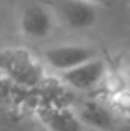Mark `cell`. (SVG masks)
Segmentation results:
<instances>
[{
  "label": "cell",
  "mask_w": 130,
  "mask_h": 131,
  "mask_svg": "<svg viewBox=\"0 0 130 131\" xmlns=\"http://www.w3.org/2000/svg\"><path fill=\"white\" fill-rule=\"evenodd\" d=\"M0 72L8 76V79L25 87L38 85L43 78L41 67L37 60L22 49L0 50Z\"/></svg>",
  "instance_id": "1"
},
{
  "label": "cell",
  "mask_w": 130,
  "mask_h": 131,
  "mask_svg": "<svg viewBox=\"0 0 130 131\" xmlns=\"http://www.w3.org/2000/svg\"><path fill=\"white\" fill-rule=\"evenodd\" d=\"M97 50L87 44L78 43H63L52 47H48L43 52V60L52 70L58 75L69 72L78 66L84 64L90 60H95Z\"/></svg>",
  "instance_id": "2"
},
{
  "label": "cell",
  "mask_w": 130,
  "mask_h": 131,
  "mask_svg": "<svg viewBox=\"0 0 130 131\" xmlns=\"http://www.w3.org/2000/svg\"><path fill=\"white\" fill-rule=\"evenodd\" d=\"M109 75V66L107 63L97 57L95 60H90L84 64L78 66L69 72H64L60 76V79L67 87L77 92H92L98 89Z\"/></svg>",
  "instance_id": "3"
},
{
  "label": "cell",
  "mask_w": 130,
  "mask_h": 131,
  "mask_svg": "<svg viewBox=\"0 0 130 131\" xmlns=\"http://www.w3.org/2000/svg\"><path fill=\"white\" fill-rule=\"evenodd\" d=\"M55 15L41 3H28L18 15V29L31 40H43L54 32Z\"/></svg>",
  "instance_id": "4"
},
{
  "label": "cell",
  "mask_w": 130,
  "mask_h": 131,
  "mask_svg": "<svg viewBox=\"0 0 130 131\" xmlns=\"http://www.w3.org/2000/svg\"><path fill=\"white\" fill-rule=\"evenodd\" d=\"M60 17L70 29L84 31L98 21V6L86 0H61Z\"/></svg>",
  "instance_id": "5"
},
{
  "label": "cell",
  "mask_w": 130,
  "mask_h": 131,
  "mask_svg": "<svg viewBox=\"0 0 130 131\" xmlns=\"http://www.w3.org/2000/svg\"><path fill=\"white\" fill-rule=\"evenodd\" d=\"M40 122L48 131H84L73 108L61 105H43L37 110Z\"/></svg>",
  "instance_id": "6"
},
{
  "label": "cell",
  "mask_w": 130,
  "mask_h": 131,
  "mask_svg": "<svg viewBox=\"0 0 130 131\" xmlns=\"http://www.w3.org/2000/svg\"><path fill=\"white\" fill-rule=\"evenodd\" d=\"M75 113L86 130L112 131L115 127V116L112 110L99 101H86L75 108Z\"/></svg>",
  "instance_id": "7"
},
{
  "label": "cell",
  "mask_w": 130,
  "mask_h": 131,
  "mask_svg": "<svg viewBox=\"0 0 130 131\" xmlns=\"http://www.w3.org/2000/svg\"><path fill=\"white\" fill-rule=\"evenodd\" d=\"M86 2H89V3H94V5H97V6H99V5H104L107 0H86Z\"/></svg>",
  "instance_id": "8"
},
{
  "label": "cell",
  "mask_w": 130,
  "mask_h": 131,
  "mask_svg": "<svg viewBox=\"0 0 130 131\" xmlns=\"http://www.w3.org/2000/svg\"><path fill=\"white\" fill-rule=\"evenodd\" d=\"M2 34H3V21L0 18V37H2Z\"/></svg>",
  "instance_id": "9"
},
{
  "label": "cell",
  "mask_w": 130,
  "mask_h": 131,
  "mask_svg": "<svg viewBox=\"0 0 130 131\" xmlns=\"http://www.w3.org/2000/svg\"><path fill=\"white\" fill-rule=\"evenodd\" d=\"M84 131H95V130H84Z\"/></svg>",
  "instance_id": "10"
},
{
  "label": "cell",
  "mask_w": 130,
  "mask_h": 131,
  "mask_svg": "<svg viewBox=\"0 0 130 131\" xmlns=\"http://www.w3.org/2000/svg\"><path fill=\"white\" fill-rule=\"evenodd\" d=\"M129 81H130V78H129Z\"/></svg>",
  "instance_id": "11"
}]
</instances>
